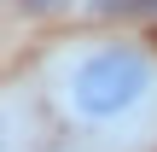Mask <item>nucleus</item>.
<instances>
[{
	"label": "nucleus",
	"mask_w": 157,
	"mask_h": 152,
	"mask_svg": "<svg viewBox=\"0 0 157 152\" xmlns=\"http://www.w3.org/2000/svg\"><path fill=\"white\" fill-rule=\"evenodd\" d=\"M151 94V59L140 47H93L64 76V105L87 123H117Z\"/></svg>",
	"instance_id": "nucleus-1"
},
{
	"label": "nucleus",
	"mask_w": 157,
	"mask_h": 152,
	"mask_svg": "<svg viewBox=\"0 0 157 152\" xmlns=\"http://www.w3.org/2000/svg\"><path fill=\"white\" fill-rule=\"evenodd\" d=\"M29 6H52V0H29Z\"/></svg>",
	"instance_id": "nucleus-2"
}]
</instances>
